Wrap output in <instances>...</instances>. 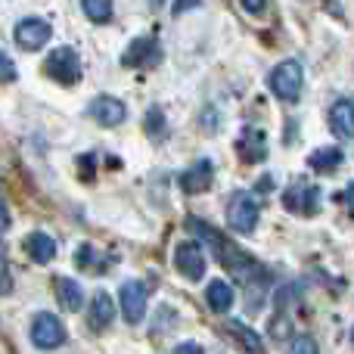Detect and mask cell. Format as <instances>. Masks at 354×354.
I'll use <instances>...</instances> for the list:
<instances>
[{
	"label": "cell",
	"mask_w": 354,
	"mask_h": 354,
	"mask_svg": "<svg viewBox=\"0 0 354 354\" xmlns=\"http://www.w3.org/2000/svg\"><path fill=\"white\" fill-rule=\"evenodd\" d=\"M289 330H292L289 314H277L274 324H270V336H274V339H289Z\"/></svg>",
	"instance_id": "obj_24"
},
{
	"label": "cell",
	"mask_w": 354,
	"mask_h": 354,
	"mask_svg": "<svg viewBox=\"0 0 354 354\" xmlns=\"http://www.w3.org/2000/svg\"><path fill=\"white\" fill-rule=\"evenodd\" d=\"M174 268H177V274L180 277H187L189 283H196V280H202L205 277V255H202V249H199V243H180L174 249Z\"/></svg>",
	"instance_id": "obj_7"
},
{
	"label": "cell",
	"mask_w": 354,
	"mask_h": 354,
	"mask_svg": "<svg viewBox=\"0 0 354 354\" xmlns=\"http://www.w3.org/2000/svg\"><path fill=\"white\" fill-rule=\"evenodd\" d=\"M193 227L202 233V236L208 239V245H212V252L218 255V261L224 264L227 270H233L236 277H243V280H252V277H261V268H258V261L255 258H249L239 245H233L230 239L224 236V233H218V230H212V227H205V224H199V221H193Z\"/></svg>",
	"instance_id": "obj_1"
},
{
	"label": "cell",
	"mask_w": 354,
	"mask_h": 354,
	"mask_svg": "<svg viewBox=\"0 0 354 354\" xmlns=\"http://www.w3.org/2000/svg\"><path fill=\"white\" fill-rule=\"evenodd\" d=\"M330 131L339 140H351L354 137V103L351 100H339L330 109Z\"/></svg>",
	"instance_id": "obj_14"
},
{
	"label": "cell",
	"mask_w": 354,
	"mask_h": 354,
	"mask_svg": "<svg viewBox=\"0 0 354 354\" xmlns=\"http://www.w3.org/2000/svg\"><path fill=\"white\" fill-rule=\"evenodd\" d=\"M193 6H199V0H177V6H174V16H180V12L193 10Z\"/></svg>",
	"instance_id": "obj_30"
},
{
	"label": "cell",
	"mask_w": 354,
	"mask_h": 354,
	"mask_svg": "<svg viewBox=\"0 0 354 354\" xmlns=\"http://www.w3.org/2000/svg\"><path fill=\"white\" fill-rule=\"evenodd\" d=\"M25 252L31 255V261L47 264L56 258V239H50L47 233H31V236L25 239Z\"/></svg>",
	"instance_id": "obj_16"
},
{
	"label": "cell",
	"mask_w": 354,
	"mask_h": 354,
	"mask_svg": "<svg viewBox=\"0 0 354 354\" xmlns=\"http://www.w3.org/2000/svg\"><path fill=\"white\" fill-rule=\"evenodd\" d=\"M50 35L53 31H50V25L44 19H22L16 25V44L22 50H41L50 41Z\"/></svg>",
	"instance_id": "obj_10"
},
{
	"label": "cell",
	"mask_w": 354,
	"mask_h": 354,
	"mask_svg": "<svg viewBox=\"0 0 354 354\" xmlns=\"http://www.w3.org/2000/svg\"><path fill=\"white\" fill-rule=\"evenodd\" d=\"M91 115H93V122L103 124V128H115V124H122L124 118H128V109H124V103L115 97H97L91 103Z\"/></svg>",
	"instance_id": "obj_13"
},
{
	"label": "cell",
	"mask_w": 354,
	"mask_h": 354,
	"mask_svg": "<svg viewBox=\"0 0 354 354\" xmlns=\"http://www.w3.org/2000/svg\"><path fill=\"white\" fill-rule=\"evenodd\" d=\"M112 320H115V305H112V299L106 292H97L91 305V326L93 330H106Z\"/></svg>",
	"instance_id": "obj_18"
},
{
	"label": "cell",
	"mask_w": 354,
	"mask_h": 354,
	"mask_svg": "<svg viewBox=\"0 0 354 354\" xmlns=\"http://www.w3.org/2000/svg\"><path fill=\"white\" fill-rule=\"evenodd\" d=\"M264 3H268V0H243V6H245L249 12H261Z\"/></svg>",
	"instance_id": "obj_31"
},
{
	"label": "cell",
	"mask_w": 354,
	"mask_h": 354,
	"mask_svg": "<svg viewBox=\"0 0 354 354\" xmlns=\"http://www.w3.org/2000/svg\"><path fill=\"white\" fill-rule=\"evenodd\" d=\"M56 295H59V301H62L66 311H81V305H84V292H81V286L75 280H68V277H59V280H56Z\"/></svg>",
	"instance_id": "obj_19"
},
{
	"label": "cell",
	"mask_w": 354,
	"mask_h": 354,
	"mask_svg": "<svg viewBox=\"0 0 354 354\" xmlns=\"http://www.w3.org/2000/svg\"><path fill=\"white\" fill-rule=\"evenodd\" d=\"M342 159H345V153L339 147H324V149H314V153L308 156V165L320 174H330L342 165Z\"/></svg>",
	"instance_id": "obj_17"
},
{
	"label": "cell",
	"mask_w": 354,
	"mask_h": 354,
	"mask_svg": "<svg viewBox=\"0 0 354 354\" xmlns=\"http://www.w3.org/2000/svg\"><path fill=\"white\" fill-rule=\"evenodd\" d=\"M147 134L153 137V140H159V137H165V115H162L159 106H153V109L147 112Z\"/></svg>",
	"instance_id": "obj_22"
},
{
	"label": "cell",
	"mask_w": 354,
	"mask_h": 354,
	"mask_svg": "<svg viewBox=\"0 0 354 354\" xmlns=\"http://www.w3.org/2000/svg\"><path fill=\"white\" fill-rule=\"evenodd\" d=\"M230 333L236 336V342L243 345V348L249 351V354H264V342H261V336H258L255 330H249L245 324H236V320H233V324H230Z\"/></svg>",
	"instance_id": "obj_20"
},
{
	"label": "cell",
	"mask_w": 354,
	"mask_h": 354,
	"mask_svg": "<svg viewBox=\"0 0 354 354\" xmlns=\"http://www.w3.org/2000/svg\"><path fill=\"white\" fill-rule=\"evenodd\" d=\"M258 214H261V208H258V202L252 199L249 193H233L230 202H227V224H230V230L236 233H252L258 227Z\"/></svg>",
	"instance_id": "obj_3"
},
{
	"label": "cell",
	"mask_w": 354,
	"mask_h": 354,
	"mask_svg": "<svg viewBox=\"0 0 354 354\" xmlns=\"http://www.w3.org/2000/svg\"><path fill=\"white\" fill-rule=\"evenodd\" d=\"M283 205H286L292 214L311 218V214L317 212V205H320V187L305 183V180H295V187L286 189V196H283Z\"/></svg>",
	"instance_id": "obj_6"
},
{
	"label": "cell",
	"mask_w": 354,
	"mask_h": 354,
	"mask_svg": "<svg viewBox=\"0 0 354 354\" xmlns=\"http://www.w3.org/2000/svg\"><path fill=\"white\" fill-rule=\"evenodd\" d=\"M75 258H78V268L91 270V264H93V258H97V255H93V249H91V245H81V249H78V255H75Z\"/></svg>",
	"instance_id": "obj_27"
},
{
	"label": "cell",
	"mask_w": 354,
	"mask_h": 354,
	"mask_svg": "<svg viewBox=\"0 0 354 354\" xmlns=\"http://www.w3.org/2000/svg\"><path fill=\"white\" fill-rule=\"evenodd\" d=\"M212 180H214L212 159L193 162V165L180 174V187H183V193H189V196H199V193H205V189H212Z\"/></svg>",
	"instance_id": "obj_9"
},
{
	"label": "cell",
	"mask_w": 354,
	"mask_h": 354,
	"mask_svg": "<svg viewBox=\"0 0 354 354\" xmlns=\"http://www.w3.org/2000/svg\"><path fill=\"white\" fill-rule=\"evenodd\" d=\"M236 153H239V159L249 162V165L261 162L264 156H268V134L258 128H245L236 140Z\"/></svg>",
	"instance_id": "obj_12"
},
{
	"label": "cell",
	"mask_w": 354,
	"mask_h": 354,
	"mask_svg": "<svg viewBox=\"0 0 354 354\" xmlns=\"http://www.w3.org/2000/svg\"><path fill=\"white\" fill-rule=\"evenodd\" d=\"M147 295H149V289H147V283H140V280H128L122 286L118 301H122V314L128 324H140L143 311H147Z\"/></svg>",
	"instance_id": "obj_8"
},
{
	"label": "cell",
	"mask_w": 354,
	"mask_h": 354,
	"mask_svg": "<svg viewBox=\"0 0 354 354\" xmlns=\"http://www.w3.org/2000/svg\"><path fill=\"white\" fill-rule=\"evenodd\" d=\"M233 299H236V292H233L230 283H224V280H212V283H208L205 301H208V308H212L214 314H227V311H230Z\"/></svg>",
	"instance_id": "obj_15"
},
{
	"label": "cell",
	"mask_w": 354,
	"mask_h": 354,
	"mask_svg": "<svg viewBox=\"0 0 354 354\" xmlns=\"http://www.w3.org/2000/svg\"><path fill=\"white\" fill-rule=\"evenodd\" d=\"M31 342H35L37 348H44V351L59 348V345L66 342V326L59 324L56 314L41 311L35 320H31Z\"/></svg>",
	"instance_id": "obj_5"
},
{
	"label": "cell",
	"mask_w": 354,
	"mask_h": 354,
	"mask_svg": "<svg viewBox=\"0 0 354 354\" xmlns=\"http://www.w3.org/2000/svg\"><path fill=\"white\" fill-rule=\"evenodd\" d=\"M81 6H84L87 19L91 22H109L112 19V0H81Z\"/></svg>",
	"instance_id": "obj_21"
},
{
	"label": "cell",
	"mask_w": 354,
	"mask_h": 354,
	"mask_svg": "<svg viewBox=\"0 0 354 354\" xmlns=\"http://www.w3.org/2000/svg\"><path fill=\"white\" fill-rule=\"evenodd\" d=\"M174 354H202V351H199V345H180Z\"/></svg>",
	"instance_id": "obj_32"
},
{
	"label": "cell",
	"mask_w": 354,
	"mask_h": 354,
	"mask_svg": "<svg viewBox=\"0 0 354 354\" xmlns=\"http://www.w3.org/2000/svg\"><path fill=\"white\" fill-rule=\"evenodd\" d=\"M162 59V50L156 44V37H137L128 50H124L122 62L128 68H140V66H156Z\"/></svg>",
	"instance_id": "obj_11"
},
{
	"label": "cell",
	"mask_w": 354,
	"mask_h": 354,
	"mask_svg": "<svg viewBox=\"0 0 354 354\" xmlns=\"http://www.w3.org/2000/svg\"><path fill=\"white\" fill-rule=\"evenodd\" d=\"M162 3H165V0H149V6H162Z\"/></svg>",
	"instance_id": "obj_33"
},
{
	"label": "cell",
	"mask_w": 354,
	"mask_h": 354,
	"mask_svg": "<svg viewBox=\"0 0 354 354\" xmlns=\"http://www.w3.org/2000/svg\"><path fill=\"white\" fill-rule=\"evenodd\" d=\"M10 230V208H6V202L0 199V236Z\"/></svg>",
	"instance_id": "obj_29"
},
{
	"label": "cell",
	"mask_w": 354,
	"mask_h": 354,
	"mask_svg": "<svg viewBox=\"0 0 354 354\" xmlns=\"http://www.w3.org/2000/svg\"><path fill=\"white\" fill-rule=\"evenodd\" d=\"M44 72H47L53 81H59V84H75V81L81 78V59L72 47H59L47 56Z\"/></svg>",
	"instance_id": "obj_4"
},
{
	"label": "cell",
	"mask_w": 354,
	"mask_h": 354,
	"mask_svg": "<svg viewBox=\"0 0 354 354\" xmlns=\"http://www.w3.org/2000/svg\"><path fill=\"white\" fill-rule=\"evenodd\" d=\"M351 342H354V326H351Z\"/></svg>",
	"instance_id": "obj_34"
},
{
	"label": "cell",
	"mask_w": 354,
	"mask_h": 354,
	"mask_svg": "<svg viewBox=\"0 0 354 354\" xmlns=\"http://www.w3.org/2000/svg\"><path fill=\"white\" fill-rule=\"evenodd\" d=\"M301 84H305V75L301 66L295 59H286L270 72V91L283 100V103H295L301 97Z\"/></svg>",
	"instance_id": "obj_2"
},
{
	"label": "cell",
	"mask_w": 354,
	"mask_h": 354,
	"mask_svg": "<svg viewBox=\"0 0 354 354\" xmlns=\"http://www.w3.org/2000/svg\"><path fill=\"white\" fill-rule=\"evenodd\" d=\"M78 165H81V177H93V156H81L78 159Z\"/></svg>",
	"instance_id": "obj_28"
},
{
	"label": "cell",
	"mask_w": 354,
	"mask_h": 354,
	"mask_svg": "<svg viewBox=\"0 0 354 354\" xmlns=\"http://www.w3.org/2000/svg\"><path fill=\"white\" fill-rule=\"evenodd\" d=\"M10 292H12V274L6 258H0V295H10Z\"/></svg>",
	"instance_id": "obj_25"
},
{
	"label": "cell",
	"mask_w": 354,
	"mask_h": 354,
	"mask_svg": "<svg viewBox=\"0 0 354 354\" xmlns=\"http://www.w3.org/2000/svg\"><path fill=\"white\" fill-rule=\"evenodd\" d=\"M289 354H320L317 339L314 336H295V342L289 345Z\"/></svg>",
	"instance_id": "obj_23"
},
{
	"label": "cell",
	"mask_w": 354,
	"mask_h": 354,
	"mask_svg": "<svg viewBox=\"0 0 354 354\" xmlns=\"http://www.w3.org/2000/svg\"><path fill=\"white\" fill-rule=\"evenodd\" d=\"M0 81H16V66L6 53H0Z\"/></svg>",
	"instance_id": "obj_26"
}]
</instances>
